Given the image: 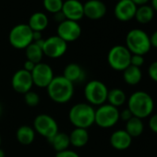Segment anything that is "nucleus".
Returning a JSON list of instances; mask_svg holds the SVG:
<instances>
[{"mask_svg": "<svg viewBox=\"0 0 157 157\" xmlns=\"http://www.w3.org/2000/svg\"><path fill=\"white\" fill-rule=\"evenodd\" d=\"M11 84L13 89L20 94H26L31 91V88L33 85L31 72L23 68L18 70L12 77Z\"/></svg>", "mask_w": 157, "mask_h": 157, "instance_id": "nucleus-13", "label": "nucleus"}, {"mask_svg": "<svg viewBox=\"0 0 157 157\" xmlns=\"http://www.w3.org/2000/svg\"><path fill=\"white\" fill-rule=\"evenodd\" d=\"M26 56L27 60L33 62L34 64L41 63V60L43 58V49L42 46L37 44L36 43L33 42L30 45H28L26 48Z\"/></svg>", "mask_w": 157, "mask_h": 157, "instance_id": "nucleus-27", "label": "nucleus"}, {"mask_svg": "<svg viewBox=\"0 0 157 157\" xmlns=\"http://www.w3.org/2000/svg\"><path fill=\"white\" fill-rule=\"evenodd\" d=\"M82 34V28L77 21L66 20L57 27V36L66 43L77 40Z\"/></svg>", "mask_w": 157, "mask_h": 157, "instance_id": "nucleus-12", "label": "nucleus"}, {"mask_svg": "<svg viewBox=\"0 0 157 157\" xmlns=\"http://www.w3.org/2000/svg\"><path fill=\"white\" fill-rule=\"evenodd\" d=\"M70 144L75 147H82L89 140V134L86 128H75L74 130L68 135Z\"/></svg>", "mask_w": 157, "mask_h": 157, "instance_id": "nucleus-20", "label": "nucleus"}, {"mask_svg": "<svg viewBox=\"0 0 157 157\" xmlns=\"http://www.w3.org/2000/svg\"><path fill=\"white\" fill-rule=\"evenodd\" d=\"M33 84L38 87L44 88L50 84L54 78V73L51 67L44 63H38L31 72Z\"/></svg>", "mask_w": 157, "mask_h": 157, "instance_id": "nucleus-11", "label": "nucleus"}, {"mask_svg": "<svg viewBox=\"0 0 157 157\" xmlns=\"http://www.w3.org/2000/svg\"><path fill=\"white\" fill-rule=\"evenodd\" d=\"M126 47L131 55L144 56L151 48L150 36L141 29H132L126 36Z\"/></svg>", "mask_w": 157, "mask_h": 157, "instance_id": "nucleus-3", "label": "nucleus"}, {"mask_svg": "<svg viewBox=\"0 0 157 157\" xmlns=\"http://www.w3.org/2000/svg\"><path fill=\"white\" fill-rule=\"evenodd\" d=\"M56 157H80L77 152H75L74 151H70V150H65L62 151H58L56 155Z\"/></svg>", "mask_w": 157, "mask_h": 157, "instance_id": "nucleus-33", "label": "nucleus"}, {"mask_svg": "<svg viewBox=\"0 0 157 157\" xmlns=\"http://www.w3.org/2000/svg\"><path fill=\"white\" fill-rule=\"evenodd\" d=\"M123 78L127 84L135 86L139 84L142 78V71L140 67H137L129 65L125 70H123Z\"/></svg>", "mask_w": 157, "mask_h": 157, "instance_id": "nucleus-19", "label": "nucleus"}, {"mask_svg": "<svg viewBox=\"0 0 157 157\" xmlns=\"http://www.w3.org/2000/svg\"><path fill=\"white\" fill-rule=\"evenodd\" d=\"M55 19H56V21H58L59 23H61V22H63L64 21L67 20L66 17H65V15L63 14L62 11H59V12H57V13H55Z\"/></svg>", "mask_w": 157, "mask_h": 157, "instance_id": "nucleus-37", "label": "nucleus"}, {"mask_svg": "<svg viewBox=\"0 0 157 157\" xmlns=\"http://www.w3.org/2000/svg\"><path fill=\"white\" fill-rule=\"evenodd\" d=\"M132 117H133V115L129 111L128 108H126V109L122 110L121 112H119V119H121V120H123L125 122H127L128 120H129Z\"/></svg>", "mask_w": 157, "mask_h": 157, "instance_id": "nucleus-34", "label": "nucleus"}, {"mask_svg": "<svg viewBox=\"0 0 157 157\" xmlns=\"http://www.w3.org/2000/svg\"><path fill=\"white\" fill-rule=\"evenodd\" d=\"M84 16L91 20H100L106 13V6L101 0H89L83 4Z\"/></svg>", "mask_w": 157, "mask_h": 157, "instance_id": "nucleus-16", "label": "nucleus"}, {"mask_svg": "<svg viewBox=\"0 0 157 157\" xmlns=\"http://www.w3.org/2000/svg\"><path fill=\"white\" fill-rule=\"evenodd\" d=\"M63 77H65L67 81L74 84L75 82H78L82 80L84 77V71L81 66L75 63H71L65 67Z\"/></svg>", "mask_w": 157, "mask_h": 157, "instance_id": "nucleus-18", "label": "nucleus"}, {"mask_svg": "<svg viewBox=\"0 0 157 157\" xmlns=\"http://www.w3.org/2000/svg\"><path fill=\"white\" fill-rule=\"evenodd\" d=\"M47 93L49 97L56 103H67L73 96L74 84L63 76L54 77L47 86Z\"/></svg>", "mask_w": 157, "mask_h": 157, "instance_id": "nucleus-2", "label": "nucleus"}, {"mask_svg": "<svg viewBox=\"0 0 157 157\" xmlns=\"http://www.w3.org/2000/svg\"><path fill=\"white\" fill-rule=\"evenodd\" d=\"M24 94H25V96H24L25 102H26V104L29 106H36L39 104L40 97H39V95L35 92L29 91V92H27Z\"/></svg>", "mask_w": 157, "mask_h": 157, "instance_id": "nucleus-29", "label": "nucleus"}, {"mask_svg": "<svg viewBox=\"0 0 157 157\" xmlns=\"http://www.w3.org/2000/svg\"><path fill=\"white\" fill-rule=\"evenodd\" d=\"M33 126L35 130L43 137L48 139L53 138L58 132V127L56 121L48 115H39L35 117Z\"/></svg>", "mask_w": 157, "mask_h": 157, "instance_id": "nucleus-9", "label": "nucleus"}, {"mask_svg": "<svg viewBox=\"0 0 157 157\" xmlns=\"http://www.w3.org/2000/svg\"><path fill=\"white\" fill-rule=\"evenodd\" d=\"M154 10L150 5H143L137 8L135 20L140 24H147L153 20L154 17Z\"/></svg>", "mask_w": 157, "mask_h": 157, "instance_id": "nucleus-21", "label": "nucleus"}, {"mask_svg": "<svg viewBox=\"0 0 157 157\" xmlns=\"http://www.w3.org/2000/svg\"><path fill=\"white\" fill-rule=\"evenodd\" d=\"M17 140H19L20 143L23 145H29L31 144L35 137V133L33 128H32L29 126H21L18 128L17 133Z\"/></svg>", "mask_w": 157, "mask_h": 157, "instance_id": "nucleus-24", "label": "nucleus"}, {"mask_svg": "<svg viewBox=\"0 0 157 157\" xmlns=\"http://www.w3.org/2000/svg\"><path fill=\"white\" fill-rule=\"evenodd\" d=\"M119 120V111L117 107L107 104H104L95 110L94 123L100 128H108L115 126Z\"/></svg>", "mask_w": 157, "mask_h": 157, "instance_id": "nucleus-7", "label": "nucleus"}, {"mask_svg": "<svg viewBox=\"0 0 157 157\" xmlns=\"http://www.w3.org/2000/svg\"><path fill=\"white\" fill-rule=\"evenodd\" d=\"M150 42L151 47L157 48V31H155L151 36H150Z\"/></svg>", "mask_w": 157, "mask_h": 157, "instance_id": "nucleus-35", "label": "nucleus"}, {"mask_svg": "<svg viewBox=\"0 0 157 157\" xmlns=\"http://www.w3.org/2000/svg\"><path fill=\"white\" fill-rule=\"evenodd\" d=\"M0 157H5V152L1 149H0Z\"/></svg>", "mask_w": 157, "mask_h": 157, "instance_id": "nucleus-40", "label": "nucleus"}, {"mask_svg": "<svg viewBox=\"0 0 157 157\" xmlns=\"http://www.w3.org/2000/svg\"><path fill=\"white\" fill-rule=\"evenodd\" d=\"M108 89L106 85L100 81H91L84 89L86 100L95 105H102L107 100Z\"/></svg>", "mask_w": 157, "mask_h": 157, "instance_id": "nucleus-8", "label": "nucleus"}, {"mask_svg": "<svg viewBox=\"0 0 157 157\" xmlns=\"http://www.w3.org/2000/svg\"><path fill=\"white\" fill-rule=\"evenodd\" d=\"M143 64H144V56L131 55V58H130V65L131 66L140 67L143 66Z\"/></svg>", "mask_w": 157, "mask_h": 157, "instance_id": "nucleus-31", "label": "nucleus"}, {"mask_svg": "<svg viewBox=\"0 0 157 157\" xmlns=\"http://www.w3.org/2000/svg\"><path fill=\"white\" fill-rule=\"evenodd\" d=\"M149 128L157 134V114H153L150 117V119L148 121Z\"/></svg>", "mask_w": 157, "mask_h": 157, "instance_id": "nucleus-32", "label": "nucleus"}, {"mask_svg": "<svg viewBox=\"0 0 157 157\" xmlns=\"http://www.w3.org/2000/svg\"><path fill=\"white\" fill-rule=\"evenodd\" d=\"M131 53L125 45H115L108 52L107 61L109 66L117 70L123 71L130 65Z\"/></svg>", "mask_w": 157, "mask_h": 157, "instance_id": "nucleus-5", "label": "nucleus"}, {"mask_svg": "<svg viewBox=\"0 0 157 157\" xmlns=\"http://www.w3.org/2000/svg\"><path fill=\"white\" fill-rule=\"evenodd\" d=\"M95 110L89 104H77L69 111V120L76 127L88 128L94 123Z\"/></svg>", "mask_w": 157, "mask_h": 157, "instance_id": "nucleus-4", "label": "nucleus"}, {"mask_svg": "<svg viewBox=\"0 0 157 157\" xmlns=\"http://www.w3.org/2000/svg\"><path fill=\"white\" fill-rule=\"evenodd\" d=\"M125 130L131 138H136L140 136L144 130V124L142 119L136 117H132L129 120L126 122Z\"/></svg>", "mask_w": 157, "mask_h": 157, "instance_id": "nucleus-22", "label": "nucleus"}, {"mask_svg": "<svg viewBox=\"0 0 157 157\" xmlns=\"http://www.w3.org/2000/svg\"><path fill=\"white\" fill-rule=\"evenodd\" d=\"M118 1H119V0H118Z\"/></svg>", "mask_w": 157, "mask_h": 157, "instance_id": "nucleus-43", "label": "nucleus"}, {"mask_svg": "<svg viewBox=\"0 0 157 157\" xmlns=\"http://www.w3.org/2000/svg\"><path fill=\"white\" fill-rule=\"evenodd\" d=\"M67 43L62 40L60 37L51 36L44 41L43 44V53L48 57L51 58H57L62 56L67 49Z\"/></svg>", "mask_w": 157, "mask_h": 157, "instance_id": "nucleus-10", "label": "nucleus"}, {"mask_svg": "<svg viewBox=\"0 0 157 157\" xmlns=\"http://www.w3.org/2000/svg\"><path fill=\"white\" fill-rule=\"evenodd\" d=\"M137 8L131 0H119L115 7L114 13L118 21L126 22L135 18Z\"/></svg>", "mask_w": 157, "mask_h": 157, "instance_id": "nucleus-14", "label": "nucleus"}, {"mask_svg": "<svg viewBox=\"0 0 157 157\" xmlns=\"http://www.w3.org/2000/svg\"><path fill=\"white\" fill-rule=\"evenodd\" d=\"M128 108L133 117L143 119L151 116L154 109V101L148 93L137 91L128 97Z\"/></svg>", "mask_w": 157, "mask_h": 157, "instance_id": "nucleus-1", "label": "nucleus"}, {"mask_svg": "<svg viewBox=\"0 0 157 157\" xmlns=\"http://www.w3.org/2000/svg\"><path fill=\"white\" fill-rule=\"evenodd\" d=\"M35 65H36V64H34L33 62L27 60V61L24 63V68H23V69H25V70H27V71H29V72H32L33 69L34 68Z\"/></svg>", "mask_w": 157, "mask_h": 157, "instance_id": "nucleus-36", "label": "nucleus"}, {"mask_svg": "<svg viewBox=\"0 0 157 157\" xmlns=\"http://www.w3.org/2000/svg\"><path fill=\"white\" fill-rule=\"evenodd\" d=\"M63 3L62 0H44V7L48 12L55 14L62 10Z\"/></svg>", "mask_w": 157, "mask_h": 157, "instance_id": "nucleus-28", "label": "nucleus"}, {"mask_svg": "<svg viewBox=\"0 0 157 157\" xmlns=\"http://www.w3.org/2000/svg\"><path fill=\"white\" fill-rule=\"evenodd\" d=\"M1 112H2V107H1V105H0V115H1Z\"/></svg>", "mask_w": 157, "mask_h": 157, "instance_id": "nucleus-41", "label": "nucleus"}, {"mask_svg": "<svg viewBox=\"0 0 157 157\" xmlns=\"http://www.w3.org/2000/svg\"><path fill=\"white\" fill-rule=\"evenodd\" d=\"M49 141L57 152L67 150V147L70 144L69 136L64 132H57L53 138L49 140Z\"/></svg>", "mask_w": 157, "mask_h": 157, "instance_id": "nucleus-25", "label": "nucleus"}, {"mask_svg": "<svg viewBox=\"0 0 157 157\" xmlns=\"http://www.w3.org/2000/svg\"><path fill=\"white\" fill-rule=\"evenodd\" d=\"M67 20L77 21L84 16L83 5L78 0H67L63 3L62 10Z\"/></svg>", "mask_w": 157, "mask_h": 157, "instance_id": "nucleus-15", "label": "nucleus"}, {"mask_svg": "<svg viewBox=\"0 0 157 157\" xmlns=\"http://www.w3.org/2000/svg\"><path fill=\"white\" fill-rule=\"evenodd\" d=\"M148 75L151 81L157 82V60L151 63L148 67Z\"/></svg>", "mask_w": 157, "mask_h": 157, "instance_id": "nucleus-30", "label": "nucleus"}, {"mask_svg": "<svg viewBox=\"0 0 157 157\" xmlns=\"http://www.w3.org/2000/svg\"><path fill=\"white\" fill-rule=\"evenodd\" d=\"M109 105L115 106V107H119L121 105H123L126 101H127V96L126 94L118 88H115L112 89L110 91H108V94H107V100Z\"/></svg>", "mask_w": 157, "mask_h": 157, "instance_id": "nucleus-26", "label": "nucleus"}, {"mask_svg": "<svg viewBox=\"0 0 157 157\" xmlns=\"http://www.w3.org/2000/svg\"><path fill=\"white\" fill-rule=\"evenodd\" d=\"M131 1L137 6V7H140V6H143V5H147V3L151 0H131Z\"/></svg>", "mask_w": 157, "mask_h": 157, "instance_id": "nucleus-38", "label": "nucleus"}, {"mask_svg": "<svg viewBox=\"0 0 157 157\" xmlns=\"http://www.w3.org/2000/svg\"><path fill=\"white\" fill-rule=\"evenodd\" d=\"M1 140H1V136H0V145H1Z\"/></svg>", "mask_w": 157, "mask_h": 157, "instance_id": "nucleus-42", "label": "nucleus"}, {"mask_svg": "<svg viewBox=\"0 0 157 157\" xmlns=\"http://www.w3.org/2000/svg\"><path fill=\"white\" fill-rule=\"evenodd\" d=\"M151 6L153 9L154 12H157V0H151Z\"/></svg>", "mask_w": 157, "mask_h": 157, "instance_id": "nucleus-39", "label": "nucleus"}, {"mask_svg": "<svg viewBox=\"0 0 157 157\" xmlns=\"http://www.w3.org/2000/svg\"><path fill=\"white\" fill-rule=\"evenodd\" d=\"M132 142V138L125 129H118L112 133L110 137V143L113 148L118 151H124L129 148Z\"/></svg>", "mask_w": 157, "mask_h": 157, "instance_id": "nucleus-17", "label": "nucleus"}, {"mask_svg": "<svg viewBox=\"0 0 157 157\" xmlns=\"http://www.w3.org/2000/svg\"><path fill=\"white\" fill-rule=\"evenodd\" d=\"M28 25L33 32L40 33L44 30L48 25L47 16L42 12H36L31 16Z\"/></svg>", "mask_w": 157, "mask_h": 157, "instance_id": "nucleus-23", "label": "nucleus"}, {"mask_svg": "<svg viewBox=\"0 0 157 157\" xmlns=\"http://www.w3.org/2000/svg\"><path fill=\"white\" fill-rule=\"evenodd\" d=\"M9 38L13 47L23 49L33 42V31L28 24H19L12 28Z\"/></svg>", "mask_w": 157, "mask_h": 157, "instance_id": "nucleus-6", "label": "nucleus"}]
</instances>
